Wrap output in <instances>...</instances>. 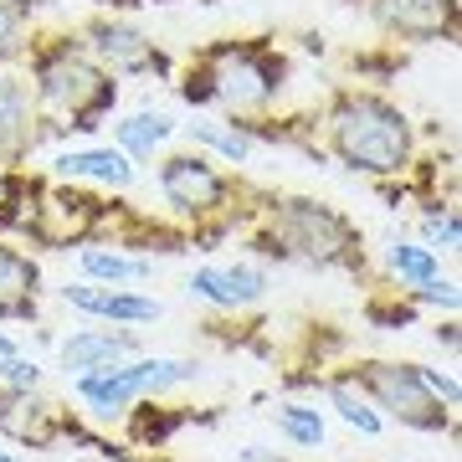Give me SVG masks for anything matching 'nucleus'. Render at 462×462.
Returning a JSON list of instances; mask_svg holds the SVG:
<instances>
[{
  "instance_id": "b1692460",
  "label": "nucleus",
  "mask_w": 462,
  "mask_h": 462,
  "mask_svg": "<svg viewBox=\"0 0 462 462\" xmlns=\"http://www.w3.org/2000/svg\"><path fill=\"white\" fill-rule=\"evenodd\" d=\"M16 36H21V11L0 5V57H5V51H16Z\"/></svg>"
},
{
  "instance_id": "20e7f679",
  "label": "nucleus",
  "mask_w": 462,
  "mask_h": 462,
  "mask_svg": "<svg viewBox=\"0 0 462 462\" xmlns=\"http://www.w3.org/2000/svg\"><path fill=\"white\" fill-rule=\"evenodd\" d=\"M278 231H282V242H288L298 257H309V263H339L345 247H349V226L334 211L314 206V200H288Z\"/></svg>"
},
{
  "instance_id": "4be33fe9",
  "label": "nucleus",
  "mask_w": 462,
  "mask_h": 462,
  "mask_svg": "<svg viewBox=\"0 0 462 462\" xmlns=\"http://www.w3.org/2000/svg\"><path fill=\"white\" fill-rule=\"evenodd\" d=\"M0 375L11 380L16 391H32L36 380H42V370H36V360H21V355H11V360H5V370H0Z\"/></svg>"
},
{
  "instance_id": "393cba45",
  "label": "nucleus",
  "mask_w": 462,
  "mask_h": 462,
  "mask_svg": "<svg viewBox=\"0 0 462 462\" xmlns=\"http://www.w3.org/2000/svg\"><path fill=\"white\" fill-rule=\"evenodd\" d=\"M421 298H431V303H447V309H457V288L452 282H421Z\"/></svg>"
},
{
  "instance_id": "ddd939ff",
  "label": "nucleus",
  "mask_w": 462,
  "mask_h": 462,
  "mask_svg": "<svg viewBox=\"0 0 462 462\" xmlns=\"http://www.w3.org/2000/svg\"><path fill=\"white\" fill-rule=\"evenodd\" d=\"M36 293V267L21 252L0 247V314H32Z\"/></svg>"
},
{
  "instance_id": "f3484780",
  "label": "nucleus",
  "mask_w": 462,
  "mask_h": 462,
  "mask_svg": "<svg viewBox=\"0 0 462 462\" xmlns=\"http://www.w3.org/2000/svg\"><path fill=\"white\" fill-rule=\"evenodd\" d=\"M83 273L88 278H108V282H144L149 263L144 257H118V252H83Z\"/></svg>"
},
{
  "instance_id": "6ab92c4d",
  "label": "nucleus",
  "mask_w": 462,
  "mask_h": 462,
  "mask_svg": "<svg viewBox=\"0 0 462 462\" xmlns=\"http://www.w3.org/2000/svg\"><path fill=\"white\" fill-rule=\"evenodd\" d=\"M278 427L288 431L298 447H319L324 442V421H319V411H309V406H282Z\"/></svg>"
},
{
  "instance_id": "4468645a",
  "label": "nucleus",
  "mask_w": 462,
  "mask_h": 462,
  "mask_svg": "<svg viewBox=\"0 0 462 462\" xmlns=\"http://www.w3.org/2000/svg\"><path fill=\"white\" fill-rule=\"evenodd\" d=\"M93 47L114 67H149V42L139 32H129V26H98L93 32Z\"/></svg>"
},
{
  "instance_id": "39448f33",
  "label": "nucleus",
  "mask_w": 462,
  "mask_h": 462,
  "mask_svg": "<svg viewBox=\"0 0 462 462\" xmlns=\"http://www.w3.org/2000/svg\"><path fill=\"white\" fill-rule=\"evenodd\" d=\"M42 93H47L57 108H67V114H78V118H88L93 108H103V103L114 98V88L103 83L98 67H88L83 57H72V51L51 57V62L42 67Z\"/></svg>"
},
{
  "instance_id": "bb28decb",
  "label": "nucleus",
  "mask_w": 462,
  "mask_h": 462,
  "mask_svg": "<svg viewBox=\"0 0 462 462\" xmlns=\"http://www.w3.org/2000/svg\"><path fill=\"white\" fill-rule=\"evenodd\" d=\"M11 355H16V345H11V339L0 334V370H5V360H11Z\"/></svg>"
},
{
  "instance_id": "1a4fd4ad",
  "label": "nucleus",
  "mask_w": 462,
  "mask_h": 462,
  "mask_svg": "<svg viewBox=\"0 0 462 462\" xmlns=\"http://www.w3.org/2000/svg\"><path fill=\"white\" fill-rule=\"evenodd\" d=\"M62 298L72 309H83V314H103V319H129V324H149V319H160V303L154 298H139V293H118V288H62Z\"/></svg>"
},
{
  "instance_id": "6e6552de",
  "label": "nucleus",
  "mask_w": 462,
  "mask_h": 462,
  "mask_svg": "<svg viewBox=\"0 0 462 462\" xmlns=\"http://www.w3.org/2000/svg\"><path fill=\"white\" fill-rule=\"evenodd\" d=\"M190 293L216 303V309H242V303H257L267 293V278L257 267H200L190 278Z\"/></svg>"
},
{
  "instance_id": "412c9836",
  "label": "nucleus",
  "mask_w": 462,
  "mask_h": 462,
  "mask_svg": "<svg viewBox=\"0 0 462 462\" xmlns=\"http://www.w3.org/2000/svg\"><path fill=\"white\" fill-rule=\"evenodd\" d=\"M334 406H339V416H345L349 427H360L365 437L380 431V416L365 406V396H355V385H334Z\"/></svg>"
},
{
  "instance_id": "9d476101",
  "label": "nucleus",
  "mask_w": 462,
  "mask_h": 462,
  "mask_svg": "<svg viewBox=\"0 0 462 462\" xmlns=\"http://www.w3.org/2000/svg\"><path fill=\"white\" fill-rule=\"evenodd\" d=\"M375 16L401 36H437L447 26V0H375Z\"/></svg>"
},
{
  "instance_id": "a211bd4d",
  "label": "nucleus",
  "mask_w": 462,
  "mask_h": 462,
  "mask_svg": "<svg viewBox=\"0 0 462 462\" xmlns=\"http://www.w3.org/2000/svg\"><path fill=\"white\" fill-rule=\"evenodd\" d=\"M391 267H396L406 282H416V288L437 278V257H431V247H406V242H396V247H391Z\"/></svg>"
},
{
  "instance_id": "2eb2a0df",
  "label": "nucleus",
  "mask_w": 462,
  "mask_h": 462,
  "mask_svg": "<svg viewBox=\"0 0 462 462\" xmlns=\"http://www.w3.org/2000/svg\"><path fill=\"white\" fill-rule=\"evenodd\" d=\"M170 129H175V124H170L165 114H134V118L118 124V144L129 149V154H154V144H165Z\"/></svg>"
},
{
  "instance_id": "423d86ee",
  "label": "nucleus",
  "mask_w": 462,
  "mask_h": 462,
  "mask_svg": "<svg viewBox=\"0 0 462 462\" xmlns=\"http://www.w3.org/2000/svg\"><path fill=\"white\" fill-rule=\"evenodd\" d=\"M211 93L216 98H226L231 108H257V103L273 98V88H278V72L263 62V57H252V51H226L211 72Z\"/></svg>"
},
{
  "instance_id": "dca6fc26",
  "label": "nucleus",
  "mask_w": 462,
  "mask_h": 462,
  "mask_svg": "<svg viewBox=\"0 0 462 462\" xmlns=\"http://www.w3.org/2000/svg\"><path fill=\"white\" fill-rule=\"evenodd\" d=\"M21 134H26V88L16 78H0V154L16 149Z\"/></svg>"
},
{
  "instance_id": "5701e85b",
  "label": "nucleus",
  "mask_w": 462,
  "mask_h": 462,
  "mask_svg": "<svg viewBox=\"0 0 462 462\" xmlns=\"http://www.w3.org/2000/svg\"><path fill=\"white\" fill-rule=\"evenodd\" d=\"M416 370H421V380H427V385L447 401V406H457V401H462V391H457V380H452V375H442V370H427V365H416Z\"/></svg>"
},
{
  "instance_id": "f03ea898",
  "label": "nucleus",
  "mask_w": 462,
  "mask_h": 462,
  "mask_svg": "<svg viewBox=\"0 0 462 462\" xmlns=\"http://www.w3.org/2000/svg\"><path fill=\"white\" fill-rule=\"evenodd\" d=\"M196 375L190 360H139V365H108V370H88L78 375V396L93 401V411L114 416L124 411L134 396L144 391H165V385H180V380Z\"/></svg>"
},
{
  "instance_id": "9b49d317",
  "label": "nucleus",
  "mask_w": 462,
  "mask_h": 462,
  "mask_svg": "<svg viewBox=\"0 0 462 462\" xmlns=\"http://www.w3.org/2000/svg\"><path fill=\"white\" fill-rule=\"evenodd\" d=\"M134 349L129 334H72L62 345V365L67 370H108V365H118L124 355Z\"/></svg>"
},
{
  "instance_id": "aec40b11",
  "label": "nucleus",
  "mask_w": 462,
  "mask_h": 462,
  "mask_svg": "<svg viewBox=\"0 0 462 462\" xmlns=\"http://www.w3.org/2000/svg\"><path fill=\"white\" fill-rule=\"evenodd\" d=\"M190 134H196L200 144L221 149L226 160H247V154H252V139H247L242 129H216V124H190Z\"/></svg>"
},
{
  "instance_id": "cd10ccee",
  "label": "nucleus",
  "mask_w": 462,
  "mask_h": 462,
  "mask_svg": "<svg viewBox=\"0 0 462 462\" xmlns=\"http://www.w3.org/2000/svg\"><path fill=\"white\" fill-rule=\"evenodd\" d=\"M0 462H16V457H11V452H0Z\"/></svg>"
},
{
  "instance_id": "f257e3e1",
  "label": "nucleus",
  "mask_w": 462,
  "mask_h": 462,
  "mask_svg": "<svg viewBox=\"0 0 462 462\" xmlns=\"http://www.w3.org/2000/svg\"><path fill=\"white\" fill-rule=\"evenodd\" d=\"M334 139H339V154L355 170H401L406 165V149H411L406 118L375 98L345 103L339 118H334Z\"/></svg>"
},
{
  "instance_id": "7ed1b4c3",
  "label": "nucleus",
  "mask_w": 462,
  "mask_h": 462,
  "mask_svg": "<svg viewBox=\"0 0 462 462\" xmlns=\"http://www.w3.org/2000/svg\"><path fill=\"white\" fill-rule=\"evenodd\" d=\"M365 385L375 391V401L385 411H396L406 427H421V431H437L447 421L442 401L431 391L416 365H370L365 370Z\"/></svg>"
},
{
  "instance_id": "f8f14e48",
  "label": "nucleus",
  "mask_w": 462,
  "mask_h": 462,
  "mask_svg": "<svg viewBox=\"0 0 462 462\" xmlns=\"http://www.w3.org/2000/svg\"><path fill=\"white\" fill-rule=\"evenodd\" d=\"M57 170L72 175V180L83 175V180H103V185H129L134 180V165L118 149H72V154L57 160Z\"/></svg>"
},
{
  "instance_id": "a878e982",
  "label": "nucleus",
  "mask_w": 462,
  "mask_h": 462,
  "mask_svg": "<svg viewBox=\"0 0 462 462\" xmlns=\"http://www.w3.org/2000/svg\"><path fill=\"white\" fill-rule=\"evenodd\" d=\"M242 462H278V457H267V447H242Z\"/></svg>"
},
{
  "instance_id": "0eeeda50",
  "label": "nucleus",
  "mask_w": 462,
  "mask_h": 462,
  "mask_svg": "<svg viewBox=\"0 0 462 462\" xmlns=\"http://www.w3.org/2000/svg\"><path fill=\"white\" fill-rule=\"evenodd\" d=\"M160 185H165V196L180 206V211H211L216 200H221V175H216L206 160H170L165 165V175H160Z\"/></svg>"
}]
</instances>
